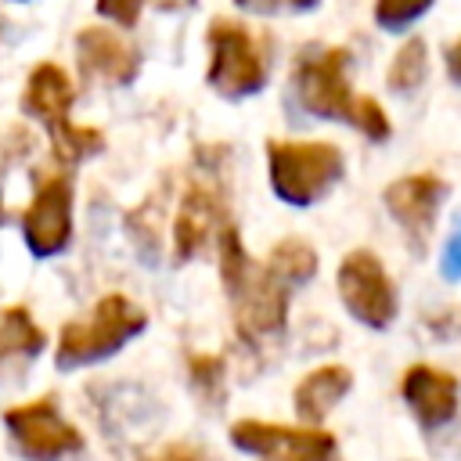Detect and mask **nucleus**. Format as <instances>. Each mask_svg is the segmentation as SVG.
I'll use <instances>...</instances> for the list:
<instances>
[{
	"label": "nucleus",
	"instance_id": "nucleus-16",
	"mask_svg": "<svg viewBox=\"0 0 461 461\" xmlns=\"http://www.w3.org/2000/svg\"><path fill=\"white\" fill-rule=\"evenodd\" d=\"M267 270L285 285V288H299L306 285L313 274H317V252L299 241V238H288V241H277L270 259H267Z\"/></svg>",
	"mask_w": 461,
	"mask_h": 461
},
{
	"label": "nucleus",
	"instance_id": "nucleus-24",
	"mask_svg": "<svg viewBox=\"0 0 461 461\" xmlns=\"http://www.w3.org/2000/svg\"><path fill=\"white\" fill-rule=\"evenodd\" d=\"M241 11L249 14H274L281 7H292V11H313L321 0H234Z\"/></svg>",
	"mask_w": 461,
	"mask_h": 461
},
{
	"label": "nucleus",
	"instance_id": "nucleus-11",
	"mask_svg": "<svg viewBox=\"0 0 461 461\" xmlns=\"http://www.w3.org/2000/svg\"><path fill=\"white\" fill-rule=\"evenodd\" d=\"M447 198V184L432 173H414V176H403V180H393L385 187V209L393 212V220L411 234L414 241V252H421L432 223H436V212H439V202Z\"/></svg>",
	"mask_w": 461,
	"mask_h": 461
},
{
	"label": "nucleus",
	"instance_id": "nucleus-28",
	"mask_svg": "<svg viewBox=\"0 0 461 461\" xmlns=\"http://www.w3.org/2000/svg\"><path fill=\"white\" fill-rule=\"evenodd\" d=\"M158 11H187V7H194L198 0H151Z\"/></svg>",
	"mask_w": 461,
	"mask_h": 461
},
{
	"label": "nucleus",
	"instance_id": "nucleus-10",
	"mask_svg": "<svg viewBox=\"0 0 461 461\" xmlns=\"http://www.w3.org/2000/svg\"><path fill=\"white\" fill-rule=\"evenodd\" d=\"M76 61L79 72L112 86H126L137 79L140 72V50L133 43H126L122 36H115L104 25H86L76 36Z\"/></svg>",
	"mask_w": 461,
	"mask_h": 461
},
{
	"label": "nucleus",
	"instance_id": "nucleus-14",
	"mask_svg": "<svg viewBox=\"0 0 461 461\" xmlns=\"http://www.w3.org/2000/svg\"><path fill=\"white\" fill-rule=\"evenodd\" d=\"M400 393L425 429H439L457 414V382H454V375H447L439 367L414 364L403 375Z\"/></svg>",
	"mask_w": 461,
	"mask_h": 461
},
{
	"label": "nucleus",
	"instance_id": "nucleus-20",
	"mask_svg": "<svg viewBox=\"0 0 461 461\" xmlns=\"http://www.w3.org/2000/svg\"><path fill=\"white\" fill-rule=\"evenodd\" d=\"M436 0H375V22L385 32H403L411 22H418Z\"/></svg>",
	"mask_w": 461,
	"mask_h": 461
},
{
	"label": "nucleus",
	"instance_id": "nucleus-23",
	"mask_svg": "<svg viewBox=\"0 0 461 461\" xmlns=\"http://www.w3.org/2000/svg\"><path fill=\"white\" fill-rule=\"evenodd\" d=\"M439 274H443L447 281H461V223L450 230V238H447V245H443Z\"/></svg>",
	"mask_w": 461,
	"mask_h": 461
},
{
	"label": "nucleus",
	"instance_id": "nucleus-1",
	"mask_svg": "<svg viewBox=\"0 0 461 461\" xmlns=\"http://www.w3.org/2000/svg\"><path fill=\"white\" fill-rule=\"evenodd\" d=\"M220 277H223V292L234 306V321H238V331L241 339H267V335H277L285 331V321H288V288L267 270V263L259 267L234 223H223L220 234Z\"/></svg>",
	"mask_w": 461,
	"mask_h": 461
},
{
	"label": "nucleus",
	"instance_id": "nucleus-13",
	"mask_svg": "<svg viewBox=\"0 0 461 461\" xmlns=\"http://www.w3.org/2000/svg\"><path fill=\"white\" fill-rule=\"evenodd\" d=\"M76 101V86L68 79V72L54 61H40L29 79H25V90H22V108L40 119L47 126L50 137L65 133L72 122H68V108Z\"/></svg>",
	"mask_w": 461,
	"mask_h": 461
},
{
	"label": "nucleus",
	"instance_id": "nucleus-26",
	"mask_svg": "<svg viewBox=\"0 0 461 461\" xmlns=\"http://www.w3.org/2000/svg\"><path fill=\"white\" fill-rule=\"evenodd\" d=\"M432 328H436V335H443V339L461 335V310H450L447 317H436V321H432Z\"/></svg>",
	"mask_w": 461,
	"mask_h": 461
},
{
	"label": "nucleus",
	"instance_id": "nucleus-3",
	"mask_svg": "<svg viewBox=\"0 0 461 461\" xmlns=\"http://www.w3.org/2000/svg\"><path fill=\"white\" fill-rule=\"evenodd\" d=\"M144 324H148V313L133 299H126L119 292L101 295L86 321H72L61 328L54 360L61 371L97 364V360L119 353L130 339H137L144 331Z\"/></svg>",
	"mask_w": 461,
	"mask_h": 461
},
{
	"label": "nucleus",
	"instance_id": "nucleus-29",
	"mask_svg": "<svg viewBox=\"0 0 461 461\" xmlns=\"http://www.w3.org/2000/svg\"><path fill=\"white\" fill-rule=\"evenodd\" d=\"M0 220H4V194H0Z\"/></svg>",
	"mask_w": 461,
	"mask_h": 461
},
{
	"label": "nucleus",
	"instance_id": "nucleus-15",
	"mask_svg": "<svg viewBox=\"0 0 461 461\" xmlns=\"http://www.w3.org/2000/svg\"><path fill=\"white\" fill-rule=\"evenodd\" d=\"M353 385V375L349 367L342 364H324L317 371H310L299 385H295V414L310 425H317Z\"/></svg>",
	"mask_w": 461,
	"mask_h": 461
},
{
	"label": "nucleus",
	"instance_id": "nucleus-6",
	"mask_svg": "<svg viewBox=\"0 0 461 461\" xmlns=\"http://www.w3.org/2000/svg\"><path fill=\"white\" fill-rule=\"evenodd\" d=\"M209 86L227 97V101H241L263 90L267 83V68L263 58L256 50V40L245 32V25L220 18L209 25Z\"/></svg>",
	"mask_w": 461,
	"mask_h": 461
},
{
	"label": "nucleus",
	"instance_id": "nucleus-25",
	"mask_svg": "<svg viewBox=\"0 0 461 461\" xmlns=\"http://www.w3.org/2000/svg\"><path fill=\"white\" fill-rule=\"evenodd\" d=\"M148 461H209V457H205V450H198L191 443H173V447H166L162 454H155Z\"/></svg>",
	"mask_w": 461,
	"mask_h": 461
},
{
	"label": "nucleus",
	"instance_id": "nucleus-12",
	"mask_svg": "<svg viewBox=\"0 0 461 461\" xmlns=\"http://www.w3.org/2000/svg\"><path fill=\"white\" fill-rule=\"evenodd\" d=\"M227 223V205L220 198V191L212 184H191L176 220H173V245H176V263H187L191 256L202 252V245L220 234V227Z\"/></svg>",
	"mask_w": 461,
	"mask_h": 461
},
{
	"label": "nucleus",
	"instance_id": "nucleus-9",
	"mask_svg": "<svg viewBox=\"0 0 461 461\" xmlns=\"http://www.w3.org/2000/svg\"><path fill=\"white\" fill-rule=\"evenodd\" d=\"M22 238L32 256H58L72 238V184L65 176H43L29 209L22 212Z\"/></svg>",
	"mask_w": 461,
	"mask_h": 461
},
{
	"label": "nucleus",
	"instance_id": "nucleus-8",
	"mask_svg": "<svg viewBox=\"0 0 461 461\" xmlns=\"http://www.w3.org/2000/svg\"><path fill=\"white\" fill-rule=\"evenodd\" d=\"M230 439L238 450L259 457V461H331L335 457V436L324 429H288L270 421H238L230 429Z\"/></svg>",
	"mask_w": 461,
	"mask_h": 461
},
{
	"label": "nucleus",
	"instance_id": "nucleus-19",
	"mask_svg": "<svg viewBox=\"0 0 461 461\" xmlns=\"http://www.w3.org/2000/svg\"><path fill=\"white\" fill-rule=\"evenodd\" d=\"M104 148V137H101V130H94V126H68L65 133H58V137H50V151L61 158V162H83V158H90V155H97Z\"/></svg>",
	"mask_w": 461,
	"mask_h": 461
},
{
	"label": "nucleus",
	"instance_id": "nucleus-17",
	"mask_svg": "<svg viewBox=\"0 0 461 461\" xmlns=\"http://www.w3.org/2000/svg\"><path fill=\"white\" fill-rule=\"evenodd\" d=\"M43 349V331L25 306H7L0 313V353L4 357H36Z\"/></svg>",
	"mask_w": 461,
	"mask_h": 461
},
{
	"label": "nucleus",
	"instance_id": "nucleus-7",
	"mask_svg": "<svg viewBox=\"0 0 461 461\" xmlns=\"http://www.w3.org/2000/svg\"><path fill=\"white\" fill-rule=\"evenodd\" d=\"M339 295L364 328L382 331L396 317V288L375 252L357 249L339 263Z\"/></svg>",
	"mask_w": 461,
	"mask_h": 461
},
{
	"label": "nucleus",
	"instance_id": "nucleus-4",
	"mask_svg": "<svg viewBox=\"0 0 461 461\" xmlns=\"http://www.w3.org/2000/svg\"><path fill=\"white\" fill-rule=\"evenodd\" d=\"M267 166L274 194L288 205L321 202L346 173L342 151L328 140H270Z\"/></svg>",
	"mask_w": 461,
	"mask_h": 461
},
{
	"label": "nucleus",
	"instance_id": "nucleus-22",
	"mask_svg": "<svg viewBox=\"0 0 461 461\" xmlns=\"http://www.w3.org/2000/svg\"><path fill=\"white\" fill-rule=\"evenodd\" d=\"M140 7H144V0H97V14H104V18H112L115 25H137V18H140Z\"/></svg>",
	"mask_w": 461,
	"mask_h": 461
},
{
	"label": "nucleus",
	"instance_id": "nucleus-21",
	"mask_svg": "<svg viewBox=\"0 0 461 461\" xmlns=\"http://www.w3.org/2000/svg\"><path fill=\"white\" fill-rule=\"evenodd\" d=\"M191 385L198 389L202 400L220 403L223 400V360L220 357H191Z\"/></svg>",
	"mask_w": 461,
	"mask_h": 461
},
{
	"label": "nucleus",
	"instance_id": "nucleus-18",
	"mask_svg": "<svg viewBox=\"0 0 461 461\" xmlns=\"http://www.w3.org/2000/svg\"><path fill=\"white\" fill-rule=\"evenodd\" d=\"M425 72H429V47H425L421 36H411V40H403V47L396 50L385 83H389L393 94H411V90L421 86Z\"/></svg>",
	"mask_w": 461,
	"mask_h": 461
},
{
	"label": "nucleus",
	"instance_id": "nucleus-2",
	"mask_svg": "<svg viewBox=\"0 0 461 461\" xmlns=\"http://www.w3.org/2000/svg\"><path fill=\"white\" fill-rule=\"evenodd\" d=\"M346 65L349 54L342 47L331 50H317L306 54L295 68V97L310 115L321 119H335V122H349L357 126L364 137L371 140H385L389 137V119L382 112L378 101L371 97H357L346 83Z\"/></svg>",
	"mask_w": 461,
	"mask_h": 461
},
{
	"label": "nucleus",
	"instance_id": "nucleus-27",
	"mask_svg": "<svg viewBox=\"0 0 461 461\" xmlns=\"http://www.w3.org/2000/svg\"><path fill=\"white\" fill-rule=\"evenodd\" d=\"M447 72H450V79L461 86V36L447 47Z\"/></svg>",
	"mask_w": 461,
	"mask_h": 461
},
{
	"label": "nucleus",
	"instance_id": "nucleus-5",
	"mask_svg": "<svg viewBox=\"0 0 461 461\" xmlns=\"http://www.w3.org/2000/svg\"><path fill=\"white\" fill-rule=\"evenodd\" d=\"M4 425L11 432L14 450L25 461H61L83 450V432L61 418L54 396H40L4 411Z\"/></svg>",
	"mask_w": 461,
	"mask_h": 461
}]
</instances>
